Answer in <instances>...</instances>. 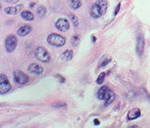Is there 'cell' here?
I'll list each match as a JSON object with an SVG mask.
<instances>
[{
	"label": "cell",
	"instance_id": "obj_1",
	"mask_svg": "<svg viewBox=\"0 0 150 128\" xmlns=\"http://www.w3.org/2000/svg\"><path fill=\"white\" fill-rule=\"evenodd\" d=\"M107 7H108V4L106 0H97V1L92 5L90 8L91 17L98 19L101 17L102 15H104L107 11Z\"/></svg>",
	"mask_w": 150,
	"mask_h": 128
},
{
	"label": "cell",
	"instance_id": "obj_2",
	"mask_svg": "<svg viewBox=\"0 0 150 128\" xmlns=\"http://www.w3.org/2000/svg\"><path fill=\"white\" fill-rule=\"evenodd\" d=\"M97 96L100 100H105V106H109L110 104L115 99V94L110 88L107 86H102L97 93Z\"/></svg>",
	"mask_w": 150,
	"mask_h": 128
},
{
	"label": "cell",
	"instance_id": "obj_3",
	"mask_svg": "<svg viewBox=\"0 0 150 128\" xmlns=\"http://www.w3.org/2000/svg\"><path fill=\"white\" fill-rule=\"evenodd\" d=\"M47 42H48V44L51 46L60 48V47H63L65 45L66 39H65V37L61 35L56 34V33H53V34H50L48 37H47Z\"/></svg>",
	"mask_w": 150,
	"mask_h": 128
},
{
	"label": "cell",
	"instance_id": "obj_4",
	"mask_svg": "<svg viewBox=\"0 0 150 128\" xmlns=\"http://www.w3.org/2000/svg\"><path fill=\"white\" fill-rule=\"evenodd\" d=\"M34 53L36 58L42 63H48L51 60V55L44 47H38L36 48Z\"/></svg>",
	"mask_w": 150,
	"mask_h": 128
},
{
	"label": "cell",
	"instance_id": "obj_5",
	"mask_svg": "<svg viewBox=\"0 0 150 128\" xmlns=\"http://www.w3.org/2000/svg\"><path fill=\"white\" fill-rule=\"evenodd\" d=\"M11 90V84L8 77L4 74H0V94H5Z\"/></svg>",
	"mask_w": 150,
	"mask_h": 128
},
{
	"label": "cell",
	"instance_id": "obj_6",
	"mask_svg": "<svg viewBox=\"0 0 150 128\" xmlns=\"http://www.w3.org/2000/svg\"><path fill=\"white\" fill-rule=\"evenodd\" d=\"M17 43H18V40H17V37L13 35H9L7 37L6 41H5V47H6V51L8 53H13L15 51L16 47H17Z\"/></svg>",
	"mask_w": 150,
	"mask_h": 128
},
{
	"label": "cell",
	"instance_id": "obj_7",
	"mask_svg": "<svg viewBox=\"0 0 150 128\" xmlns=\"http://www.w3.org/2000/svg\"><path fill=\"white\" fill-rule=\"evenodd\" d=\"M13 80H14V82H16L17 84L23 85L28 82L29 78H28V76L25 73H23V71L15 70L13 73Z\"/></svg>",
	"mask_w": 150,
	"mask_h": 128
},
{
	"label": "cell",
	"instance_id": "obj_8",
	"mask_svg": "<svg viewBox=\"0 0 150 128\" xmlns=\"http://www.w3.org/2000/svg\"><path fill=\"white\" fill-rule=\"evenodd\" d=\"M55 27L57 28L59 31L66 32L69 29V22L65 18H60L58 19L55 23Z\"/></svg>",
	"mask_w": 150,
	"mask_h": 128
},
{
	"label": "cell",
	"instance_id": "obj_9",
	"mask_svg": "<svg viewBox=\"0 0 150 128\" xmlns=\"http://www.w3.org/2000/svg\"><path fill=\"white\" fill-rule=\"evenodd\" d=\"M27 69L31 74H34V75H41L42 73H43V68H42L41 65L36 64V63H33V64L28 65Z\"/></svg>",
	"mask_w": 150,
	"mask_h": 128
},
{
	"label": "cell",
	"instance_id": "obj_10",
	"mask_svg": "<svg viewBox=\"0 0 150 128\" xmlns=\"http://www.w3.org/2000/svg\"><path fill=\"white\" fill-rule=\"evenodd\" d=\"M144 49V39L142 35H140L138 37V40H137V45H136V51H137L138 55H142L143 54V51Z\"/></svg>",
	"mask_w": 150,
	"mask_h": 128
},
{
	"label": "cell",
	"instance_id": "obj_11",
	"mask_svg": "<svg viewBox=\"0 0 150 128\" xmlns=\"http://www.w3.org/2000/svg\"><path fill=\"white\" fill-rule=\"evenodd\" d=\"M23 8V5H18V6L15 7H8L5 8V12L8 14V15H15V14L19 13L22 11Z\"/></svg>",
	"mask_w": 150,
	"mask_h": 128
},
{
	"label": "cell",
	"instance_id": "obj_12",
	"mask_svg": "<svg viewBox=\"0 0 150 128\" xmlns=\"http://www.w3.org/2000/svg\"><path fill=\"white\" fill-rule=\"evenodd\" d=\"M31 30H32V27L30 25H23L17 30V35L19 37H25V36L29 34V33L31 32Z\"/></svg>",
	"mask_w": 150,
	"mask_h": 128
},
{
	"label": "cell",
	"instance_id": "obj_13",
	"mask_svg": "<svg viewBox=\"0 0 150 128\" xmlns=\"http://www.w3.org/2000/svg\"><path fill=\"white\" fill-rule=\"evenodd\" d=\"M140 116H141V110H140V108H132V110L129 111L127 118H128L129 121H131V120L137 119V118H139Z\"/></svg>",
	"mask_w": 150,
	"mask_h": 128
},
{
	"label": "cell",
	"instance_id": "obj_14",
	"mask_svg": "<svg viewBox=\"0 0 150 128\" xmlns=\"http://www.w3.org/2000/svg\"><path fill=\"white\" fill-rule=\"evenodd\" d=\"M73 58V51L71 50H67L60 55V59L64 62H69Z\"/></svg>",
	"mask_w": 150,
	"mask_h": 128
},
{
	"label": "cell",
	"instance_id": "obj_15",
	"mask_svg": "<svg viewBox=\"0 0 150 128\" xmlns=\"http://www.w3.org/2000/svg\"><path fill=\"white\" fill-rule=\"evenodd\" d=\"M21 17L25 21H33V20H34V18H35V16L33 15V13L30 12V11H23L21 13Z\"/></svg>",
	"mask_w": 150,
	"mask_h": 128
},
{
	"label": "cell",
	"instance_id": "obj_16",
	"mask_svg": "<svg viewBox=\"0 0 150 128\" xmlns=\"http://www.w3.org/2000/svg\"><path fill=\"white\" fill-rule=\"evenodd\" d=\"M69 6L72 9H78L82 6V1L81 0H70Z\"/></svg>",
	"mask_w": 150,
	"mask_h": 128
},
{
	"label": "cell",
	"instance_id": "obj_17",
	"mask_svg": "<svg viewBox=\"0 0 150 128\" xmlns=\"http://www.w3.org/2000/svg\"><path fill=\"white\" fill-rule=\"evenodd\" d=\"M37 13H38V15H39V17L44 18L47 13V8L44 6H40L37 9Z\"/></svg>",
	"mask_w": 150,
	"mask_h": 128
},
{
	"label": "cell",
	"instance_id": "obj_18",
	"mask_svg": "<svg viewBox=\"0 0 150 128\" xmlns=\"http://www.w3.org/2000/svg\"><path fill=\"white\" fill-rule=\"evenodd\" d=\"M69 19L71 23H73L74 26H78L79 25V19L77 18V16H75L74 14H69Z\"/></svg>",
	"mask_w": 150,
	"mask_h": 128
},
{
	"label": "cell",
	"instance_id": "obj_19",
	"mask_svg": "<svg viewBox=\"0 0 150 128\" xmlns=\"http://www.w3.org/2000/svg\"><path fill=\"white\" fill-rule=\"evenodd\" d=\"M111 59L109 57H107V56H104L102 59H101V63L100 64V68H102V66H105L107 64L110 63Z\"/></svg>",
	"mask_w": 150,
	"mask_h": 128
},
{
	"label": "cell",
	"instance_id": "obj_20",
	"mask_svg": "<svg viewBox=\"0 0 150 128\" xmlns=\"http://www.w3.org/2000/svg\"><path fill=\"white\" fill-rule=\"evenodd\" d=\"M79 42H80V37H79V36H73L72 39H71V44L73 46H77L79 44Z\"/></svg>",
	"mask_w": 150,
	"mask_h": 128
},
{
	"label": "cell",
	"instance_id": "obj_21",
	"mask_svg": "<svg viewBox=\"0 0 150 128\" xmlns=\"http://www.w3.org/2000/svg\"><path fill=\"white\" fill-rule=\"evenodd\" d=\"M104 79H105V73H100V76H98V78L97 79V83L98 84H101L104 82Z\"/></svg>",
	"mask_w": 150,
	"mask_h": 128
},
{
	"label": "cell",
	"instance_id": "obj_22",
	"mask_svg": "<svg viewBox=\"0 0 150 128\" xmlns=\"http://www.w3.org/2000/svg\"><path fill=\"white\" fill-rule=\"evenodd\" d=\"M5 2H8V3H11V4H15L17 2H19L20 0H4Z\"/></svg>",
	"mask_w": 150,
	"mask_h": 128
},
{
	"label": "cell",
	"instance_id": "obj_23",
	"mask_svg": "<svg viewBox=\"0 0 150 128\" xmlns=\"http://www.w3.org/2000/svg\"><path fill=\"white\" fill-rule=\"evenodd\" d=\"M120 6H121L120 4H118V5H117V7H116V8H115V15H116V14L118 13L119 9H120Z\"/></svg>",
	"mask_w": 150,
	"mask_h": 128
},
{
	"label": "cell",
	"instance_id": "obj_24",
	"mask_svg": "<svg viewBox=\"0 0 150 128\" xmlns=\"http://www.w3.org/2000/svg\"><path fill=\"white\" fill-rule=\"evenodd\" d=\"M57 78L60 79V82H65V79L64 78H62V77H61V76H59V75H57Z\"/></svg>",
	"mask_w": 150,
	"mask_h": 128
},
{
	"label": "cell",
	"instance_id": "obj_25",
	"mask_svg": "<svg viewBox=\"0 0 150 128\" xmlns=\"http://www.w3.org/2000/svg\"><path fill=\"white\" fill-rule=\"evenodd\" d=\"M94 124H95L97 125V124H100V122H98V120L96 119V120H95V122H94Z\"/></svg>",
	"mask_w": 150,
	"mask_h": 128
},
{
	"label": "cell",
	"instance_id": "obj_26",
	"mask_svg": "<svg viewBox=\"0 0 150 128\" xmlns=\"http://www.w3.org/2000/svg\"><path fill=\"white\" fill-rule=\"evenodd\" d=\"M0 9H1V4H0Z\"/></svg>",
	"mask_w": 150,
	"mask_h": 128
},
{
	"label": "cell",
	"instance_id": "obj_27",
	"mask_svg": "<svg viewBox=\"0 0 150 128\" xmlns=\"http://www.w3.org/2000/svg\"><path fill=\"white\" fill-rule=\"evenodd\" d=\"M0 107H1V105H0Z\"/></svg>",
	"mask_w": 150,
	"mask_h": 128
}]
</instances>
